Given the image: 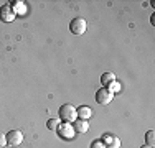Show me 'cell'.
<instances>
[{"instance_id": "2", "label": "cell", "mask_w": 155, "mask_h": 148, "mask_svg": "<svg viewBox=\"0 0 155 148\" xmlns=\"http://www.w3.org/2000/svg\"><path fill=\"white\" fill-rule=\"evenodd\" d=\"M87 25H86V20L81 17H76L71 20V23H69V31L73 33V35H83L84 31H86Z\"/></svg>"}, {"instance_id": "12", "label": "cell", "mask_w": 155, "mask_h": 148, "mask_svg": "<svg viewBox=\"0 0 155 148\" xmlns=\"http://www.w3.org/2000/svg\"><path fill=\"white\" fill-rule=\"evenodd\" d=\"M145 142L149 146H153V142H155V132L153 130H149L145 133Z\"/></svg>"}, {"instance_id": "15", "label": "cell", "mask_w": 155, "mask_h": 148, "mask_svg": "<svg viewBox=\"0 0 155 148\" xmlns=\"http://www.w3.org/2000/svg\"><path fill=\"white\" fill-rule=\"evenodd\" d=\"M5 145H7V137L3 133H0V148H3Z\"/></svg>"}, {"instance_id": "11", "label": "cell", "mask_w": 155, "mask_h": 148, "mask_svg": "<svg viewBox=\"0 0 155 148\" xmlns=\"http://www.w3.org/2000/svg\"><path fill=\"white\" fill-rule=\"evenodd\" d=\"M112 81H116V76H114V72H104L101 76V82H102V86L104 87H107Z\"/></svg>"}, {"instance_id": "5", "label": "cell", "mask_w": 155, "mask_h": 148, "mask_svg": "<svg viewBox=\"0 0 155 148\" xmlns=\"http://www.w3.org/2000/svg\"><path fill=\"white\" fill-rule=\"evenodd\" d=\"M5 137H7V145L10 146H17L23 142V133L20 130H10Z\"/></svg>"}, {"instance_id": "4", "label": "cell", "mask_w": 155, "mask_h": 148, "mask_svg": "<svg viewBox=\"0 0 155 148\" xmlns=\"http://www.w3.org/2000/svg\"><path fill=\"white\" fill-rule=\"evenodd\" d=\"M15 18H17V13H15V10L12 8V5H10V3L0 7V20H2V21L10 23V21H13Z\"/></svg>"}, {"instance_id": "9", "label": "cell", "mask_w": 155, "mask_h": 148, "mask_svg": "<svg viewBox=\"0 0 155 148\" xmlns=\"http://www.w3.org/2000/svg\"><path fill=\"white\" fill-rule=\"evenodd\" d=\"M91 115H93V109L87 105H81L79 109H78V118H81V120H89Z\"/></svg>"}, {"instance_id": "8", "label": "cell", "mask_w": 155, "mask_h": 148, "mask_svg": "<svg viewBox=\"0 0 155 148\" xmlns=\"http://www.w3.org/2000/svg\"><path fill=\"white\" fill-rule=\"evenodd\" d=\"M73 128H74V132H78V133H86L87 128H89V122L78 118V120L73 122Z\"/></svg>"}, {"instance_id": "3", "label": "cell", "mask_w": 155, "mask_h": 148, "mask_svg": "<svg viewBox=\"0 0 155 148\" xmlns=\"http://www.w3.org/2000/svg\"><path fill=\"white\" fill-rule=\"evenodd\" d=\"M112 99H114V94L107 87H101L97 92H96V102L101 104V105H107Z\"/></svg>"}, {"instance_id": "6", "label": "cell", "mask_w": 155, "mask_h": 148, "mask_svg": "<svg viewBox=\"0 0 155 148\" xmlns=\"http://www.w3.org/2000/svg\"><path fill=\"white\" fill-rule=\"evenodd\" d=\"M56 132L58 135L61 137V138H73L74 137V128H73L71 124H66V122H63L56 127Z\"/></svg>"}, {"instance_id": "14", "label": "cell", "mask_w": 155, "mask_h": 148, "mask_svg": "<svg viewBox=\"0 0 155 148\" xmlns=\"http://www.w3.org/2000/svg\"><path fill=\"white\" fill-rule=\"evenodd\" d=\"M58 125H60V124H58V120H56V118H51V120H48L46 127L50 128V130H53V128H56V127H58Z\"/></svg>"}, {"instance_id": "1", "label": "cell", "mask_w": 155, "mask_h": 148, "mask_svg": "<svg viewBox=\"0 0 155 148\" xmlns=\"http://www.w3.org/2000/svg\"><path fill=\"white\" fill-rule=\"evenodd\" d=\"M60 118L63 122H66V124H71V122L78 120V109L74 105H71V104H64L60 109Z\"/></svg>"}, {"instance_id": "7", "label": "cell", "mask_w": 155, "mask_h": 148, "mask_svg": "<svg viewBox=\"0 0 155 148\" xmlns=\"http://www.w3.org/2000/svg\"><path fill=\"white\" fill-rule=\"evenodd\" d=\"M102 142H104L106 148H120V140L114 135H106Z\"/></svg>"}, {"instance_id": "13", "label": "cell", "mask_w": 155, "mask_h": 148, "mask_svg": "<svg viewBox=\"0 0 155 148\" xmlns=\"http://www.w3.org/2000/svg\"><path fill=\"white\" fill-rule=\"evenodd\" d=\"M107 89H109L110 92H112V94H116V92L120 91V84L117 82V81H112V82H110L109 86H107Z\"/></svg>"}, {"instance_id": "10", "label": "cell", "mask_w": 155, "mask_h": 148, "mask_svg": "<svg viewBox=\"0 0 155 148\" xmlns=\"http://www.w3.org/2000/svg\"><path fill=\"white\" fill-rule=\"evenodd\" d=\"M10 5H12V8L15 10L17 15H23L27 12V7H25L23 2H20V0H17V2H10Z\"/></svg>"}, {"instance_id": "16", "label": "cell", "mask_w": 155, "mask_h": 148, "mask_svg": "<svg viewBox=\"0 0 155 148\" xmlns=\"http://www.w3.org/2000/svg\"><path fill=\"white\" fill-rule=\"evenodd\" d=\"M140 148H152V146H149V145H143V146H140Z\"/></svg>"}]
</instances>
